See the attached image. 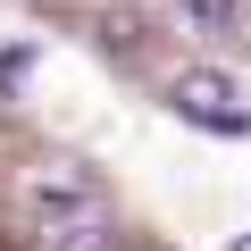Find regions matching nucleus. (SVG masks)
I'll list each match as a JSON object with an SVG mask.
<instances>
[{
	"instance_id": "1",
	"label": "nucleus",
	"mask_w": 251,
	"mask_h": 251,
	"mask_svg": "<svg viewBox=\"0 0 251 251\" xmlns=\"http://www.w3.org/2000/svg\"><path fill=\"white\" fill-rule=\"evenodd\" d=\"M176 117H184V126H209V134H251V100H243V84L218 75V67H184V75H176Z\"/></svg>"
},
{
	"instance_id": "2",
	"label": "nucleus",
	"mask_w": 251,
	"mask_h": 251,
	"mask_svg": "<svg viewBox=\"0 0 251 251\" xmlns=\"http://www.w3.org/2000/svg\"><path fill=\"white\" fill-rule=\"evenodd\" d=\"M50 251H117V226L100 209H50Z\"/></svg>"
},
{
	"instance_id": "3",
	"label": "nucleus",
	"mask_w": 251,
	"mask_h": 251,
	"mask_svg": "<svg viewBox=\"0 0 251 251\" xmlns=\"http://www.w3.org/2000/svg\"><path fill=\"white\" fill-rule=\"evenodd\" d=\"M100 42H109V50H134V42H143V17H134V9H117V17L100 25Z\"/></svg>"
},
{
	"instance_id": "4",
	"label": "nucleus",
	"mask_w": 251,
	"mask_h": 251,
	"mask_svg": "<svg viewBox=\"0 0 251 251\" xmlns=\"http://www.w3.org/2000/svg\"><path fill=\"white\" fill-rule=\"evenodd\" d=\"M184 9H193V17H209V25H218V17H226V9H234V0H184Z\"/></svg>"
},
{
	"instance_id": "5",
	"label": "nucleus",
	"mask_w": 251,
	"mask_h": 251,
	"mask_svg": "<svg viewBox=\"0 0 251 251\" xmlns=\"http://www.w3.org/2000/svg\"><path fill=\"white\" fill-rule=\"evenodd\" d=\"M17 75H25V50H9V59H0V92H9Z\"/></svg>"
},
{
	"instance_id": "6",
	"label": "nucleus",
	"mask_w": 251,
	"mask_h": 251,
	"mask_svg": "<svg viewBox=\"0 0 251 251\" xmlns=\"http://www.w3.org/2000/svg\"><path fill=\"white\" fill-rule=\"evenodd\" d=\"M226 251H251V234H234V243H226Z\"/></svg>"
}]
</instances>
